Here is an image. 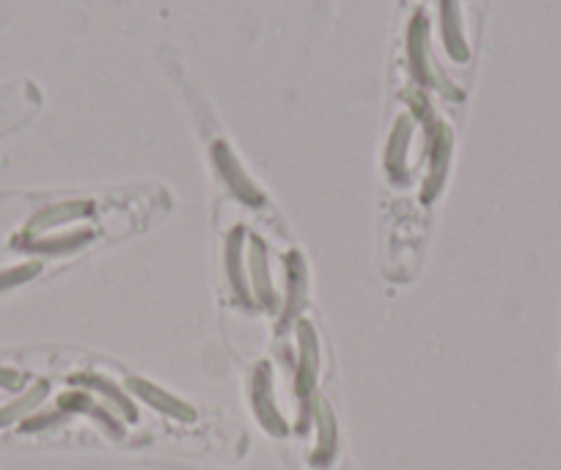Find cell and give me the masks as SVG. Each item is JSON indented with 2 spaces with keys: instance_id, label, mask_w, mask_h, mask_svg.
<instances>
[]
</instances>
